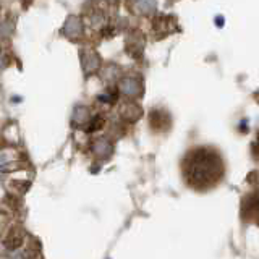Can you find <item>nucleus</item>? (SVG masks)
Returning a JSON list of instances; mask_svg holds the SVG:
<instances>
[{"label": "nucleus", "instance_id": "nucleus-1", "mask_svg": "<svg viewBox=\"0 0 259 259\" xmlns=\"http://www.w3.org/2000/svg\"><path fill=\"white\" fill-rule=\"evenodd\" d=\"M183 177L194 190L204 191L224 178L222 156L212 148H194L183 159Z\"/></svg>", "mask_w": 259, "mask_h": 259}, {"label": "nucleus", "instance_id": "nucleus-2", "mask_svg": "<svg viewBox=\"0 0 259 259\" xmlns=\"http://www.w3.org/2000/svg\"><path fill=\"white\" fill-rule=\"evenodd\" d=\"M149 121L151 126L156 130V132H165V130L172 123V118L165 112V110H152L149 113Z\"/></svg>", "mask_w": 259, "mask_h": 259}, {"label": "nucleus", "instance_id": "nucleus-3", "mask_svg": "<svg viewBox=\"0 0 259 259\" xmlns=\"http://www.w3.org/2000/svg\"><path fill=\"white\" fill-rule=\"evenodd\" d=\"M24 237H23V232L20 229H12L10 233H8V237L5 240V245L8 249H16L18 246H21Z\"/></svg>", "mask_w": 259, "mask_h": 259}]
</instances>
